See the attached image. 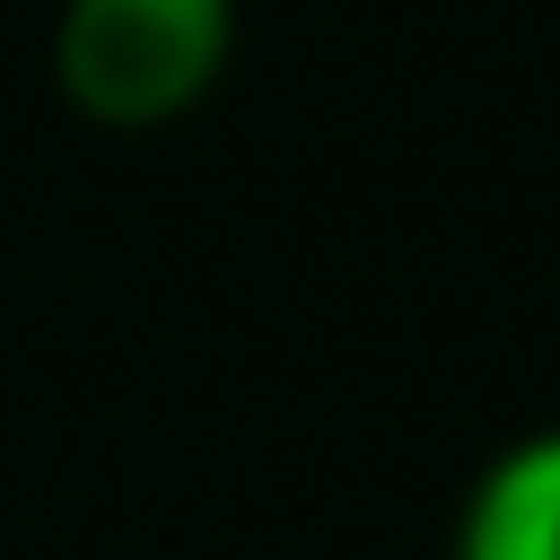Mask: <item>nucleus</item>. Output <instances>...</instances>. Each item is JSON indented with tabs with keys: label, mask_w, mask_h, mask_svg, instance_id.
Wrapping results in <instances>:
<instances>
[{
	"label": "nucleus",
	"mask_w": 560,
	"mask_h": 560,
	"mask_svg": "<svg viewBox=\"0 0 560 560\" xmlns=\"http://www.w3.org/2000/svg\"><path fill=\"white\" fill-rule=\"evenodd\" d=\"M231 42V0H58L50 83L100 132H158L223 83Z\"/></svg>",
	"instance_id": "1"
},
{
	"label": "nucleus",
	"mask_w": 560,
	"mask_h": 560,
	"mask_svg": "<svg viewBox=\"0 0 560 560\" xmlns=\"http://www.w3.org/2000/svg\"><path fill=\"white\" fill-rule=\"evenodd\" d=\"M454 560H560V429L503 445L470 478Z\"/></svg>",
	"instance_id": "2"
}]
</instances>
